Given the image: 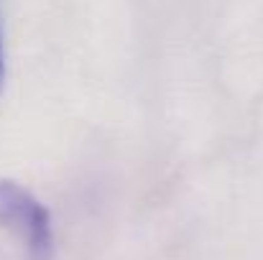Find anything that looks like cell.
Returning a JSON list of instances; mask_svg holds the SVG:
<instances>
[{"label":"cell","mask_w":263,"mask_h":260,"mask_svg":"<svg viewBox=\"0 0 263 260\" xmlns=\"http://www.w3.org/2000/svg\"><path fill=\"white\" fill-rule=\"evenodd\" d=\"M0 230L21 243L28 260H54L49 209L13 178H0Z\"/></svg>","instance_id":"obj_1"},{"label":"cell","mask_w":263,"mask_h":260,"mask_svg":"<svg viewBox=\"0 0 263 260\" xmlns=\"http://www.w3.org/2000/svg\"><path fill=\"white\" fill-rule=\"evenodd\" d=\"M3 77H5V64H3V46H0V89H3Z\"/></svg>","instance_id":"obj_2"}]
</instances>
